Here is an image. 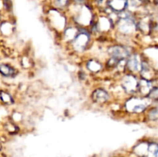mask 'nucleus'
Wrapping results in <instances>:
<instances>
[{
  "instance_id": "nucleus-1",
  "label": "nucleus",
  "mask_w": 158,
  "mask_h": 157,
  "mask_svg": "<svg viewBox=\"0 0 158 157\" xmlns=\"http://www.w3.org/2000/svg\"><path fill=\"white\" fill-rule=\"evenodd\" d=\"M149 101L150 99L148 97H131L125 103V106L128 112L140 113L146 109Z\"/></svg>"
},
{
  "instance_id": "nucleus-2",
  "label": "nucleus",
  "mask_w": 158,
  "mask_h": 157,
  "mask_svg": "<svg viewBox=\"0 0 158 157\" xmlns=\"http://www.w3.org/2000/svg\"><path fill=\"white\" fill-rule=\"evenodd\" d=\"M121 86L127 93L134 94L138 92L139 80L133 74H128L122 78Z\"/></svg>"
},
{
  "instance_id": "nucleus-3",
  "label": "nucleus",
  "mask_w": 158,
  "mask_h": 157,
  "mask_svg": "<svg viewBox=\"0 0 158 157\" xmlns=\"http://www.w3.org/2000/svg\"><path fill=\"white\" fill-rule=\"evenodd\" d=\"M108 52H109L110 57L117 58L120 61L124 60L125 58H128L131 55V54H130L131 52H130L128 48L121 46H112V47L110 48Z\"/></svg>"
},
{
  "instance_id": "nucleus-4",
  "label": "nucleus",
  "mask_w": 158,
  "mask_h": 157,
  "mask_svg": "<svg viewBox=\"0 0 158 157\" xmlns=\"http://www.w3.org/2000/svg\"><path fill=\"white\" fill-rule=\"evenodd\" d=\"M142 62L137 54H131L126 61V67L131 73H137L140 72Z\"/></svg>"
},
{
  "instance_id": "nucleus-5",
  "label": "nucleus",
  "mask_w": 158,
  "mask_h": 157,
  "mask_svg": "<svg viewBox=\"0 0 158 157\" xmlns=\"http://www.w3.org/2000/svg\"><path fill=\"white\" fill-rule=\"evenodd\" d=\"M89 40V34L87 32H79L78 35L73 40V46L78 51L83 50L86 48Z\"/></svg>"
},
{
  "instance_id": "nucleus-6",
  "label": "nucleus",
  "mask_w": 158,
  "mask_h": 157,
  "mask_svg": "<svg viewBox=\"0 0 158 157\" xmlns=\"http://www.w3.org/2000/svg\"><path fill=\"white\" fill-rule=\"evenodd\" d=\"M92 99L98 104H103L109 100L110 95L106 90L103 89H97L92 92Z\"/></svg>"
},
{
  "instance_id": "nucleus-7",
  "label": "nucleus",
  "mask_w": 158,
  "mask_h": 157,
  "mask_svg": "<svg viewBox=\"0 0 158 157\" xmlns=\"http://www.w3.org/2000/svg\"><path fill=\"white\" fill-rule=\"evenodd\" d=\"M128 5L127 0H108V6L111 10L116 12H122Z\"/></svg>"
},
{
  "instance_id": "nucleus-8",
  "label": "nucleus",
  "mask_w": 158,
  "mask_h": 157,
  "mask_svg": "<svg viewBox=\"0 0 158 157\" xmlns=\"http://www.w3.org/2000/svg\"><path fill=\"white\" fill-rule=\"evenodd\" d=\"M152 89V85L150 80L144 79V78H140L139 80L138 92L141 95V97L148 96Z\"/></svg>"
},
{
  "instance_id": "nucleus-9",
  "label": "nucleus",
  "mask_w": 158,
  "mask_h": 157,
  "mask_svg": "<svg viewBox=\"0 0 158 157\" xmlns=\"http://www.w3.org/2000/svg\"><path fill=\"white\" fill-rule=\"evenodd\" d=\"M148 146L149 144L141 143L137 145L134 147V153L139 157H148Z\"/></svg>"
},
{
  "instance_id": "nucleus-10",
  "label": "nucleus",
  "mask_w": 158,
  "mask_h": 157,
  "mask_svg": "<svg viewBox=\"0 0 158 157\" xmlns=\"http://www.w3.org/2000/svg\"><path fill=\"white\" fill-rule=\"evenodd\" d=\"M86 67L90 72H98L101 69L102 66L98 61L95 59H90L86 63Z\"/></svg>"
},
{
  "instance_id": "nucleus-11",
  "label": "nucleus",
  "mask_w": 158,
  "mask_h": 157,
  "mask_svg": "<svg viewBox=\"0 0 158 157\" xmlns=\"http://www.w3.org/2000/svg\"><path fill=\"white\" fill-rule=\"evenodd\" d=\"M0 73L4 76H12L15 73V70L9 65L1 64L0 65Z\"/></svg>"
},
{
  "instance_id": "nucleus-12",
  "label": "nucleus",
  "mask_w": 158,
  "mask_h": 157,
  "mask_svg": "<svg viewBox=\"0 0 158 157\" xmlns=\"http://www.w3.org/2000/svg\"><path fill=\"white\" fill-rule=\"evenodd\" d=\"M147 97L150 99H158V87L153 88Z\"/></svg>"
},
{
  "instance_id": "nucleus-13",
  "label": "nucleus",
  "mask_w": 158,
  "mask_h": 157,
  "mask_svg": "<svg viewBox=\"0 0 158 157\" xmlns=\"http://www.w3.org/2000/svg\"><path fill=\"white\" fill-rule=\"evenodd\" d=\"M149 118L151 120H157L158 119V108L153 109L152 110L150 111L149 112Z\"/></svg>"
},
{
  "instance_id": "nucleus-14",
  "label": "nucleus",
  "mask_w": 158,
  "mask_h": 157,
  "mask_svg": "<svg viewBox=\"0 0 158 157\" xmlns=\"http://www.w3.org/2000/svg\"><path fill=\"white\" fill-rule=\"evenodd\" d=\"M69 0H54V4L56 7L63 8L68 4Z\"/></svg>"
},
{
  "instance_id": "nucleus-15",
  "label": "nucleus",
  "mask_w": 158,
  "mask_h": 157,
  "mask_svg": "<svg viewBox=\"0 0 158 157\" xmlns=\"http://www.w3.org/2000/svg\"><path fill=\"white\" fill-rule=\"evenodd\" d=\"M75 1L78 3H82L83 2V0H75Z\"/></svg>"
},
{
  "instance_id": "nucleus-16",
  "label": "nucleus",
  "mask_w": 158,
  "mask_h": 157,
  "mask_svg": "<svg viewBox=\"0 0 158 157\" xmlns=\"http://www.w3.org/2000/svg\"><path fill=\"white\" fill-rule=\"evenodd\" d=\"M96 1H97V2H103V0H96Z\"/></svg>"
},
{
  "instance_id": "nucleus-17",
  "label": "nucleus",
  "mask_w": 158,
  "mask_h": 157,
  "mask_svg": "<svg viewBox=\"0 0 158 157\" xmlns=\"http://www.w3.org/2000/svg\"><path fill=\"white\" fill-rule=\"evenodd\" d=\"M117 157H122V156H117Z\"/></svg>"
}]
</instances>
